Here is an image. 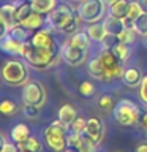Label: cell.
Instances as JSON below:
<instances>
[{"label": "cell", "instance_id": "obj_1", "mask_svg": "<svg viewBox=\"0 0 147 152\" xmlns=\"http://www.w3.org/2000/svg\"><path fill=\"white\" fill-rule=\"evenodd\" d=\"M81 16L78 14V8H73L70 3L60 2L52 11L46 16V22L51 26V28L63 33H71L78 32V27L81 24Z\"/></svg>", "mask_w": 147, "mask_h": 152}, {"label": "cell", "instance_id": "obj_2", "mask_svg": "<svg viewBox=\"0 0 147 152\" xmlns=\"http://www.w3.org/2000/svg\"><path fill=\"white\" fill-rule=\"evenodd\" d=\"M21 57L32 66V68L40 70V71L47 70V68H51V66L57 65L60 62V59H62L60 51H57V49H44V48H36V46H33L30 41L24 43Z\"/></svg>", "mask_w": 147, "mask_h": 152}, {"label": "cell", "instance_id": "obj_3", "mask_svg": "<svg viewBox=\"0 0 147 152\" xmlns=\"http://www.w3.org/2000/svg\"><path fill=\"white\" fill-rule=\"evenodd\" d=\"M68 125H65L62 121H54L44 128L43 140L46 147L51 152H63L66 151V135H68Z\"/></svg>", "mask_w": 147, "mask_h": 152}, {"label": "cell", "instance_id": "obj_4", "mask_svg": "<svg viewBox=\"0 0 147 152\" xmlns=\"http://www.w3.org/2000/svg\"><path fill=\"white\" fill-rule=\"evenodd\" d=\"M112 116H114V119H116V122L119 125L133 127L141 121L142 113H141V109L136 103H133L131 100H128V98H122L117 102L116 108H114V111H112Z\"/></svg>", "mask_w": 147, "mask_h": 152}, {"label": "cell", "instance_id": "obj_5", "mask_svg": "<svg viewBox=\"0 0 147 152\" xmlns=\"http://www.w3.org/2000/svg\"><path fill=\"white\" fill-rule=\"evenodd\" d=\"M0 76L9 86H24L28 81V70L25 62L19 59L5 62L0 70Z\"/></svg>", "mask_w": 147, "mask_h": 152}, {"label": "cell", "instance_id": "obj_6", "mask_svg": "<svg viewBox=\"0 0 147 152\" xmlns=\"http://www.w3.org/2000/svg\"><path fill=\"white\" fill-rule=\"evenodd\" d=\"M106 7L108 5L103 0H82L78 7V14L87 24L100 22V19H103L106 14Z\"/></svg>", "mask_w": 147, "mask_h": 152}, {"label": "cell", "instance_id": "obj_7", "mask_svg": "<svg viewBox=\"0 0 147 152\" xmlns=\"http://www.w3.org/2000/svg\"><path fill=\"white\" fill-rule=\"evenodd\" d=\"M22 102L24 104L43 108L46 103V87L40 81H27L22 86Z\"/></svg>", "mask_w": 147, "mask_h": 152}, {"label": "cell", "instance_id": "obj_8", "mask_svg": "<svg viewBox=\"0 0 147 152\" xmlns=\"http://www.w3.org/2000/svg\"><path fill=\"white\" fill-rule=\"evenodd\" d=\"M60 56H62V60L65 64H68L70 66H81L89 59V49L76 48L65 40L60 46Z\"/></svg>", "mask_w": 147, "mask_h": 152}, {"label": "cell", "instance_id": "obj_9", "mask_svg": "<svg viewBox=\"0 0 147 152\" xmlns=\"http://www.w3.org/2000/svg\"><path fill=\"white\" fill-rule=\"evenodd\" d=\"M30 43L36 48H44V49H57L55 48V40L52 37L49 28H40V30L33 32L30 38Z\"/></svg>", "mask_w": 147, "mask_h": 152}, {"label": "cell", "instance_id": "obj_10", "mask_svg": "<svg viewBox=\"0 0 147 152\" xmlns=\"http://www.w3.org/2000/svg\"><path fill=\"white\" fill-rule=\"evenodd\" d=\"M85 135L92 140L95 144H100L104 138V125L100 117L87 119V127H85Z\"/></svg>", "mask_w": 147, "mask_h": 152}, {"label": "cell", "instance_id": "obj_11", "mask_svg": "<svg viewBox=\"0 0 147 152\" xmlns=\"http://www.w3.org/2000/svg\"><path fill=\"white\" fill-rule=\"evenodd\" d=\"M22 48H24V43L16 40L14 37L5 35L2 40H0V51L5 52V54H9V56H21L22 52Z\"/></svg>", "mask_w": 147, "mask_h": 152}, {"label": "cell", "instance_id": "obj_12", "mask_svg": "<svg viewBox=\"0 0 147 152\" xmlns=\"http://www.w3.org/2000/svg\"><path fill=\"white\" fill-rule=\"evenodd\" d=\"M87 71L93 79L100 81V83H109V81H111L108 73H106V68L103 66V64L100 62L98 57H95V59H92L87 64Z\"/></svg>", "mask_w": 147, "mask_h": 152}, {"label": "cell", "instance_id": "obj_13", "mask_svg": "<svg viewBox=\"0 0 147 152\" xmlns=\"http://www.w3.org/2000/svg\"><path fill=\"white\" fill-rule=\"evenodd\" d=\"M142 79H144V76H142V71L138 66H128V68H125V73H123V78H122L125 86H128L131 89L139 87Z\"/></svg>", "mask_w": 147, "mask_h": 152}, {"label": "cell", "instance_id": "obj_14", "mask_svg": "<svg viewBox=\"0 0 147 152\" xmlns=\"http://www.w3.org/2000/svg\"><path fill=\"white\" fill-rule=\"evenodd\" d=\"M0 14H2L3 24L7 26L8 32L17 24V18H16V5L13 3H7L0 7Z\"/></svg>", "mask_w": 147, "mask_h": 152}, {"label": "cell", "instance_id": "obj_15", "mask_svg": "<svg viewBox=\"0 0 147 152\" xmlns=\"http://www.w3.org/2000/svg\"><path fill=\"white\" fill-rule=\"evenodd\" d=\"M104 28H106V32L109 35H114V37H119L120 33L125 30V22H123V19H119L116 16H106L104 18V22H103Z\"/></svg>", "mask_w": 147, "mask_h": 152}, {"label": "cell", "instance_id": "obj_16", "mask_svg": "<svg viewBox=\"0 0 147 152\" xmlns=\"http://www.w3.org/2000/svg\"><path fill=\"white\" fill-rule=\"evenodd\" d=\"M9 136H11V140L13 142H16V144H21V142L24 141H27L28 138H30V128H28L27 124H16L13 128H11V132H9Z\"/></svg>", "mask_w": 147, "mask_h": 152}, {"label": "cell", "instance_id": "obj_17", "mask_svg": "<svg viewBox=\"0 0 147 152\" xmlns=\"http://www.w3.org/2000/svg\"><path fill=\"white\" fill-rule=\"evenodd\" d=\"M27 2L32 5L33 11L41 13V14H44V16H47V14L59 5V0H27Z\"/></svg>", "mask_w": 147, "mask_h": 152}, {"label": "cell", "instance_id": "obj_18", "mask_svg": "<svg viewBox=\"0 0 147 152\" xmlns=\"http://www.w3.org/2000/svg\"><path fill=\"white\" fill-rule=\"evenodd\" d=\"M66 41L71 43L73 46L76 48H82V49H89L90 48V37H89V33L87 32H84V30H78V32H74V33H71V35L66 38Z\"/></svg>", "mask_w": 147, "mask_h": 152}, {"label": "cell", "instance_id": "obj_19", "mask_svg": "<svg viewBox=\"0 0 147 152\" xmlns=\"http://www.w3.org/2000/svg\"><path fill=\"white\" fill-rule=\"evenodd\" d=\"M97 104L103 113H112L114 108H116V104H117V98L112 92H104V94L100 95Z\"/></svg>", "mask_w": 147, "mask_h": 152}, {"label": "cell", "instance_id": "obj_20", "mask_svg": "<svg viewBox=\"0 0 147 152\" xmlns=\"http://www.w3.org/2000/svg\"><path fill=\"white\" fill-rule=\"evenodd\" d=\"M44 22H46L44 14L33 11V13L30 14V16H28V18L25 19V21L22 22V26H25L27 28H30L32 32H36V30H40V28H43Z\"/></svg>", "mask_w": 147, "mask_h": 152}, {"label": "cell", "instance_id": "obj_21", "mask_svg": "<svg viewBox=\"0 0 147 152\" xmlns=\"http://www.w3.org/2000/svg\"><path fill=\"white\" fill-rule=\"evenodd\" d=\"M78 117V111L73 104H63L60 109H59V121H62L65 125H71L73 121Z\"/></svg>", "mask_w": 147, "mask_h": 152}, {"label": "cell", "instance_id": "obj_22", "mask_svg": "<svg viewBox=\"0 0 147 152\" xmlns=\"http://www.w3.org/2000/svg\"><path fill=\"white\" fill-rule=\"evenodd\" d=\"M128 8H130V2L128 0H117L116 3H112L109 7V14L119 19H125L128 14Z\"/></svg>", "mask_w": 147, "mask_h": 152}, {"label": "cell", "instance_id": "obj_23", "mask_svg": "<svg viewBox=\"0 0 147 152\" xmlns=\"http://www.w3.org/2000/svg\"><path fill=\"white\" fill-rule=\"evenodd\" d=\"M85 32L89 33L90 40H92V41H98V43H101V41L104 40V37L108 35V32H106V28H104V26H103V24H100V22L90 24Z\"/></svg>", "mask_w": 147, "mask_h": 152}, {"label": "cell", "instance_id": "obj_24", "mask_svg": "<svg viewBox=\"0 0 147 152\" xmlns=\"http://www.w3.org/2000/svg\"><path fill=\"white\" fill-rule=\"evenodd\" d=\"M11 37H14L16 40L19 41H22V43H25V41H30V38H32V30L30 28H27L25 26H22V24H16L11 30L8 32Z\"/></svg>", "mask_w": 147, "mask_h": 152}, {"label": "cell", "instance_id": "obj_25", "mask_svg": "<svg viewBox=\"0 0 147 152\" xmlns=\"http://www.w3.org/2000/svg\"><path fill=\"white\" fill-rule=\"evenodd\" d=\"M17 147H19V151H22V152H41L43 151V142L38 140V138L30 136L27 141L17 144Z\"/></svg>", "mask_w": 147, "mask_h": 152}, {"label": "cell", "instance_id": "obj_26", "mask_svg": "<svg viewBox=\"0 0 147 152\" xmlns=\"http://www.w3.org/2000/svg\"><path fill=\"white\" fill-rule=\"evenodd\" d=\"M33 13V8L28 2H24V3H19L16 5V18H17V24H22L25 19Z\"/></svg>", "mask_w": 147, "mask_h": 152}, {"label": "cell", "instance_id": "obj_27", "mask_svg": "<svg viewBox=\"0 0 147 152\" xmlns=\"http://www.w3.org/2000/svg\"><path fill=\"white\" fill-rule=\"evenodd\" d=\"M111 51H112V54L122 62V64H123V62H127L128 57H130V46L125 45V43H122V41H119Z\"/></svg>", "mask_w": 147, "mask_h": 152}, {"label": "cell", "instance_id": "obj_28", "mask_svg": "<svg viewBox=\"0 0 147 152\" xmlns=\"http://www.w3.org/2000/svg\"><path fill=\"white\" fill-rule=\"evenodd\" d=\"M97 146L98 144H95L84 133V135H81V141H79L78 147H76V152H97Z\"/></svg>", "mask_w": 147, "mask_h": 152}, {"label": "cell", "instance_id": "obj_29", "mask_svg": "<svg viewBox=\"0 0 147 152\" xmlns=\"http://www.w3.org/2000/svg\"><path fill=\"white\" fill-rule=\"evenodd\" d=\"M17 111V104L11 102V100L5 98L0 102V114H5V116H14Z\"/></svg>", "mask_w": 147, "mask_h": 152}, {"label": "cell", "instance_id": "obj_30", "mask_svg": "<svg viewBox=\"0 0 147 152\" xmlns=\"http://www.w3.org/2000/svg\"><path fill=\"white\" fill-rule=\"evenodd\" d=\"M117 38H119V41H122V43H125V45L131 46L133 43L136 41V38H138V32L135 30V28H125V30H123Z\"/></svg>", "mask_w": 147, "mask_h": 152}, {"label": "cell", "instance_id": "obj_31", "mask_svg": "<svg viewBox=\"0 0 147 152\" xmlns=\"http://www.w3.org/2000/svg\"><path fill=\"white\" fill-rule=\"evenodd\" d=\"M135 30L138 32V35H141V37L147 35V13H142L135 21Z\"/></svg>", "mask_w": 147, "mask_h": 152}, {"label": "cell", "instance_id": "obj_32", "mask_svg": "<svg viewBox=\"0 0 147 152\" xmlns=\"http://www.w3.org/2000/svg\"><path fill=\"white\" fill-rule=\"evenodd\" d=\"M85 127H87V119L78 116L73 121V124L70 125V130L74 132V133H79V135H84V133H85Z\"/></svg>", "mask_w": 147, "mask_h": 152}, {"label": "cell", "instance_id": "obj_33", "mask_svg": "<svg viewBox=\"0 0 147 152\" xmlns=\"http://www.w3.org/2000/svg\"><path fill=\"white\" fill-rule=\"evenodd\" d=\"M79 141H81V135L79 133H74V132H68V135H66V149H73L76 151V147H78L79 144Z\"/></svg>", "mask_w": 147, "mask_h": 152}, {"label": "cell", "instance_id": "obj_34", "mask_svg": "<svg viewBox=\"0 0 147 152\" xmlns=\"http://www.w3.org/2000/svg\"><path fill=\"white\" fill-rule=\"evenodd\" d=\"M79 94L82 95V97H92L95 94V86L93 83H90V81H84V83L79 84Z\"/></svg>", "mask_w": 147, "mask_h": 152}, {"label": "cell", "instance_id": "obj_35", "mask_svg": "<svg viewBox=\"0 0 147 152\" xmlns=\"http://www.w3.org/2000/svg\"><path fill=\"white\" fill-rule=\"evenodd\" d=\"M117 43H119V38L114 37V35H109V33H108V35L104 37V40L100 43V45H101V49H103V51H111L112 48L117 45Z\"/></svg>", "mask_w": 147, "mask_h": 152}, {"label": "cell", "instance_id": "obj_36", "mask_svg": "<svg viewBox=\"0 0 147 152\" xmlns=\"http://www.w3.org/2000/svg\"><path fill=\"white\" fill-rule=\"evenodd\" d=\"M138 89H139V100L144 106H147V76H144V79H142V83Z\"/></svg>", "mask_w": 147, "mask_h": 152}, {"label": "cell", "instance_id": "obj_37", "mask_svg": "<svg viewBox=\"0 0 147 152\" xmlns=\"http://www.w3.org/2000/svg\"><path fill=\"white\" fill-rule=\"evenodd\" d=\"M40 109H41V108H38V106H30V104H24V114H25L27 117H32V119L38 117V114H40Z\"/></svg>", "mask_w": 147, "mask_h": 152}, {"label": "cell", "instance_id": "obj_38", "mask_svg": "<svg viewBox=\"0 0 147 152\" xmlns=\"http://www.w3.org/2000/svg\"><path fill=\"white\" fill-rule=\"evenodd\" d=\"M2 152H19V147L16 146V142H5Z\"/></svg>", "mask_w": 147, "mask_h": 152}, {"label": "cell", "instance_id": "obj_39", "mask_svg": "<svg viewBox=\"0 0 147 152\" xmlns=\"http://www.w3.org/2000/svg\"><path fill=\"white\" fill-rule=\"evenodd\" d=\"M5 35H8V28H7V26L3 24V19L0 18V40H2Z\"/></svg>", "mask_w": 147, "mask_h": 152}, {"label": "cell", "instance_id": "obj_40", "mask_svg": "<svg viewBox=\"0 0 147 152\" xmlns=\"http://www.w3.org/2000/svg\"><path fill=\"white\" fill-rule=\"evenodd\" d=\"M135 152H147V141H142V142H139V144L136 146Z\"/></svg>", "mask_w": 147, "mask_h": 152}, {"label": "cell", "instance_id": "obj_41", "mask_svg": "<svg viewBox=\"0 0 147 152\" xmlns=\"http://www.w3.org/2000/svg\"><path fill=\"white\" fill-rule=\"evenodd\" d=\"M138 3H139V7L142 10V13H147V0H136Z\"/></svg>", "mask_w": 147, "mask_h": 152}, {"label": "cell", "instance_id": "obj_42", "mask_svg": "<svg viewBox=\"0 0 147 152\" xmlns=\"http://www.w3.org/2000/svg\"><path fill=\"white\" fill-rule=\"evenodd\" d=\"M141 127H142V128H144V130L147 132V113H146L144 116L141 117Z\"/></svg>", "mask_w": 147, "mask_h": 152}, {"label": "cell", "instance_id": "obj_43", "mask_svg": "<svg viewBox=\"0 0 147 152\" xmlns=\"http://www.w3.org/2000/svg\"><path fill=\"white\" fill-rule=\"evenodd\" d=\"M3 146H5V140L2 138V135H0V152L3 151Z\"/></svg>", "mask_w": 147, "mask_h": 152}, {"label": "cell", "instance_id": "obj_44", "mask_svg": "<svg viewBox=\"0 0 147 152\" xmlns=\"http://www.w3.org/2000/svg\"><path fill=\"white\" fill-rule=\"evenodd\" d=\"M103 2H104V3H106V5H108V7H111V5H112V3H116V2H117V0H103Z\"/></svg>", "mask_w": 147, "mask_h": 152}, {"label": "cell", "instance_id": "obj_45", "mask_svg": "<svg viewBox=\"0 0 147 152\" xmlns=\"http://www.w3.org/2000/svg\"><path fill=\"white\" fill-rule=\"evenodd\" d=\"M144 46H146V48H147V35H146V37H144Z\"/></svg>", "mask_w": 147, "mask_h": 152}, {"label": "cell", "instance_id": "obj_46", "mask_svg": "<svg viewBox=\"0 0 147 152\" xmlns=\"http://www.w3.org/2000/svg\"><path fill=\"white\" fill-rule=\"evenodd\" d=\"M63 152H76V151H73V149H66V151H63Z\"/></svg>", "mask_w": 147, "mask_h": 152}, {"label": "cell", "instance_id": "obj_47", "mask_svg": "<svg viewBox=\"0 0 147 152\" xmlns=\"http://www.w3.org/2000/svg\"><path fill=\"white\" fill-rule=\"evenodd\" d=\"M0 18H2V14H0Z\"/></svg>", "mask_w": 147, "mask_h": 152}, {"label": "cell", "instance_id": "obj_48", "mask_svg": "<svg viewBox=\"0 0 147 152\" xmlns=\"http://www.w3.org/2000/svg\"><path fill=\"white\" fill-rule=\"evenodd\" d=\"M19 152H22V151H19Z\"/></svg>", "mask_w": 147, "mask_h": 152}]
</instances>
